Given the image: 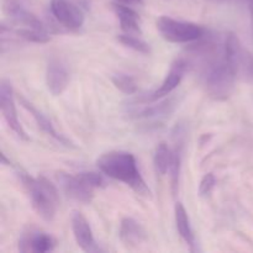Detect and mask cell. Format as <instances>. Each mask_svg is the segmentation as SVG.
<instances>
[{
	"mask_svg": "<svg viewBox=\"0 0 253 253\" xmlns=\"http://www.w3.org/2000/svg\"><path fill=\"white\" fill-rule=\"evenodd\" d=\"M215 184H216V178H215L214 173H207V174L202 178V180H200V197H208V195H210V193H211L212 189L215 188Z\"/></svg>",
	"mask_w": 253,
	"mask_h": 253,
	"instance_id": "cell-23",
	"label": "cell"
},
{
	"mask_svg": "<svg viewBox=\"0 0 253 253\" xmlns=\"http://www.w3.org/2000/svg\"><path fill=\"white\" fill-rule=\"evenodd\" d=\"M15 34L20 39L25 40V41L34 42V43H46L51 40L47 30L32 29V27H21V29L16 30Z\"/></svg>",
	"mask_w": 253,
	"mask_h": 253,
	"instance_id": "cell-19",
	"label": "cell"
},
{
	"mask_svg": "<svg viewBox=\"0 0 253 253\" xmlns=\"http://www.w3.org/2000/svg\"><path fill=\"white\" fill-rule=\"evenodd\" d=\"M57 180L59 183V187L69 199L82 203V204H90L93 200L94 189L89 187L84 180H82L78 174L72 175L61 172L57 174Z\"/></svg>",
	"mask_w": 253,
	"mask_h": 253,
	"instance_id": "cell-8",
	"label": "cell"
},
{
	"mask_svg": "<svg viewBox=\"0 0 253 253\" xmlns=\"http://www.w3.org/2000/svg\"><path fill=\"white\" fill-rule=\"evenodd\" d=\"M157 30L163 39L172 43H193L207 34V29L194 22L161 16L157 20Z\"/></svg>",
	"mask_w": 253,
	"mask_h": 253,
	"instance_id": "cell-3",
	"label": "cell"
},
{
	"mask_svg": "<svg viewBox=\"0 0 253 253\" xmlns=\"http://www.w3.org/2000/svg\"><path fill=\"white\" fill-rule=\"evenodd\" d=\"M153 166H155V170L160 175H166L169 172L170 150L166 142L158 143L156 147L155 156H153Z\"/></svg>",
	"mask_w": 253,
	"mask_h": 253,
	"instance_id": "cell-18",
	"label": "cell"
},
{
	"mask_svg": "<svg viewBox=\"0 0 253 253\" xmlns=\"http://www.w3.org/2000/svg\"><path fill=\"white\" fill-rule=\"evenodd\" d=\"M180 104V98L178 95L174 96H166L161 100L153 101L150 104H143L141 109H135L131 111L132 118L137 120H152L160 121L163 119H167L177 110V108Z\"/></svg>",
	"mask_w": 253,
	"mask_h": 253,
	"instance_id": "cell-6",
	"label": "cell"
},
{
	"mask_svg": "<svg viewBox=\"0 0 253 253\" xmlns=\"http://www.w3.org/2000/svg\"><path fill=\"white\" fill-rule=\"evenodd\" d=\"M69 81L71 76L66 64L61 59L52 57L46 68V85L49 93L54 96L61 95L68 86Z\"/></svg>",
	"mask_w": 253,
	"mask_h": 253,
	"instance_id": "cell-9",
	"label": "cell"
},
{
	"mask_svg": "<svg viewBox=\"0 0 253 253\" xmlns=\"http://www.w3.org/2000/svg\"><path fill=\"white\" fill-rule=\"evenodd\" d=\"M5 12L17 24L24 27H32V29L47 30L43 22L27 10L19 0H6L5 1Z\"/></svg>",
	"mask_w": 253,
	"mask_h": 253,
	"instance_id": "cell-14",
	"label": "cell"
},
{
	"mask_svg": "<svg viewBox=\"0 0 253 253\" xmlns=\"http://www.w3.org/2000/svg\"><path fill=\"white\" fill-rule=\"evenodd\" d=\"M111 82H113L114 85H115L119 90L123 91L126 95H132V94H135L136 91L138 90L136 81L132 77L128 76V74H114V76L111 77Z\"/></svg>",
	"mask_w": 253,
	"mask_h": 253,
	"instance_id": "cell-21",
	"label": "cell"
},
{
	"mask_svg": "<svg viewBox=\"0 0 253 253\" xmlns=\"http://www.w3.org/2000/svg\"><path fill=\"white\" fill-rule=\"evenodd\" d=\"M72 231L77 245L84 252H99L100 249L94 239L91 226L82 212L74 211L72 215Z\"/></svg>",
	"mask_w": 253,
	"mask_h": 253,
	"instance_id": "cell-10",
	"label": "cell"
},
{
	"mask_svg": "<svg viewBox=\"0 0 253 253\" xmlns=\"http://www.w3.org/2000/svg\"><path fill=\"white\" fill-rule=\"evenodd\" d=\"M187 68V61L184 58H177L170 66L169 71H168L167 76H166L165 81L162 82L160 88L151 91V93L145 94V95L136 96L135 99L130 101V104L131 105H143V104H150L153 101L161 100L166 96H169L180 84Z\"/></svg>",
	"mask_w": 253,
	"mask_h": 253,
	"instance_id": "cell-4",
	"label": "cell"
},
{
	"mask_svg": "<svg viewBox=\"0 0 253 253\" xmlns=\"http://www.w3.org/2000/svg\"><path fill=\"white\" fill-rule=\"evenodd\" d=\"M116 1L125 5H142L143 4V0H116Z\"/></svg>",
	"mask_w": 253,
	"mask_h": 253,
	"instance_id": "cell-25",
	"label": "cell"
},
{
	"mask_svg": "<svg viewBox=\"0 0 253 253\" xmlns=\"http://www.w3.org/2000/svg\"><path fill=\"white\" fill-rule=\"evenodd\" d=\"M118 41L120 42L124 46L128 47V48L133 49L136 52H140L143 54H150L151 53V47L150 44L146 41H143L140 37H136L132 34H123L118 36Z\"/></svg>",
	"mask_w": 253,
	"mask_h": 253,
	"instance_id": "cell-20",
	"label": "cell"
},
{
	"mask_svg": "<svg viewBox=\"0 0 253 253\" xmlns=\"http://www.w3.org/2000/svg\"><path fill=\"white\" fill-rule=\"evenodd\" d=\"M81 177L82 180L86 183L90 188L96 189V188H103L105 187V180L101 177V174L96 172H81L77 173Z\"/></svg>",
	"mask_w": 253,
	"mask_h": 253,
	"instance_id": "cell-22",
	"label": "cell"
},
{
	"mask_svg": "<svg viewBox=\"0 0 253 253\" xmlns=\"http://www.w3.org/2000/svg\"><path fill=\"white\" fill-rule=\"evenodd\" d=\"M56 241L51 235L42 231H29L22 235L19 244V250L21 252H36L46 253L54 250Z\"/></svg>",
	"mask_w": 253,
	"mask_h": 253,
	"instance_id": "cell-12",
	"label": "cell"
},
{
	"mask_svg": "<svg viewBox=\"0 0 253 253\" xmlns=\"http://www.w3.org/2000/svg\"><path fill=\"white\" fill-rule=\"evenodd\" d=\"M17 175L31 200L35 211L46 221H52L59 204V194L56 185L43 175L32 177L22 170H20Z\"/></svg>",
	"mask_w": 253,
	"mask_h": 253,
	"instance_id": "cell-2",
	"label": "cell"
},
{
	"mask_svg": "<svg viewBox=\"0 0 253 253\" xmlns=\"http://www.w3.org/2000/svg\"><path fill=\"white\" fill-rule=\"evenodd\" d=\"M19 100H20V104H21V105L24 106V108L26 109L30 114H31L32 118H34L35 121H36L37 126H39V127L41 128V130L43 131L46 135L51 136L53 140H56L57 142H59L61 145L67 146V147H73V143H72L71 141L66 137V136H63V135H61V133L57 132V130L54 128L53 124L49 121V119L47 118V116L44 115L42 111H40L39 109L34 105V104L30 103V101L27 100V99H25L24 96H20Z\"/></svg>",
	"mask_w": 253,
	"mask_h": 253,
	"instance_id": "cell-13",
	"label": "cell"
},
{
	"mask_svg": "<svg viewBox=\"0 0 253 253\" xmlns=\"http://www.w3.org/2000/svg\"><path fill=\"white\" fill-rule=\"evenodd\" d=\"M241 69L250 77V78H253V54L250 53V52L244 51L240 71H241Z\"/></svg>",
	"mask_w": 253,
	"mask_h": 253,
	"instance_id": "cell-24",
	"label": "cell"
},
{
	"mask_svg": "<svg viewBox=\"0 0 253 253\" xmlns=\"http://www.w3.org/2000/svg\"><path fill=\"white\" fill-rule=\"evenodd\" d=\"M113 9L115 15L120 21V26L123 31L126 34H141L140 26V16L133 9H131L128 5L115 2L113 4Z\"/></svg>",
	"mask_w": 253,
	"mask_h": 253,
	"instance_id": "cell-15",
	"label": "cell"
},
{
	"mask_svg": "<svg viewBox=\"0 0 253 253\" xmlns=\"http://www.w3.org/2000/svg\"><path fill=\"white\" fill-rule=\"evenodd\" d=\"M174 145L170 150V166H169V175H170V187H172L173 195L177 194L178 187H179V177L180 169H182V160H183V146H184V131L182 126H177L174 130Z\"/></svg>",
	"mask_w": 253,
	"mask_h": 253,
	"instance_id": "cell-11",
	"label": "cell"
},
{
	"mask_svg": "<svg viewBox=\"0 0 253 253\" xmlns=\"http://www.w3.org/2000/svg\"><path fill=\"white\" fill-rule=\"evenodd\" d=\"M0 108H1V114L5 121H6L7 126L12 130V132L21 140H29L26 131L24 130L19 118H17L14 89H12L11 83L6 79H2L1 84H0Z\"/></svg>",
	"mask_w": 253,
	"mask_h": 253,
	"instance_id": "cell-5",
	"label": "cell"
},
{
	"mask_svg": "<svg viewBox=\"0 0 253 253\" xmlns=\"http://www.w3.org/2000/svg\"><path fill=\"white\" fill-rule=\"evenodd\" d=\"M49 9L57 22L66 29L78 30L83 26V11L71 0H51Z\"/></svg>",
	"mask_w": 253,
	"mask_h": 253,
	"instance_id": "cell-7",
	"label": "cell"
},
{
	"mask_svg": "<svg viewBox=\"0 0 253 253\" xmlns=\"http://www.w3.org/2000/svg\"><path fill=\"white\" fill-rule=\"evenodd\" d=\"M120 240L126 246H137L146 239V232L140 222L132 217H125L120 224Z\"/></svg>",
	"mask_w": 253,
	"mask_h": 253,
	"instance_id": "cell-16",
	"label": "cell"
},
{
	"mask_svg": "<svg viewBox=\"0 0 253 253\" xmlns=\"http://www.w3.org/2000/svg\"><path fill=\"white\" fill-rule=\"evenodd\" d=\"M212 1H216V2H226V1H230V0H212Z\"/></svg>",
	"mask_w": 253,
	"mask_h": 253,
	"instance_id": "cell-26",
	"label": "cell"
},
{
	"mask_svg": "<svg viewBox=\"0 0 253 253\" xmlns=\"http://www.w3.org/2000/svg\"><path fill=\"white\" fill-rule=\"evenodd\" d=\"M96 167L109 178L124 183L137 194L150 195V188L141 175L132 153L126 151H110L96 160Z\"/></svg>",
	"mask_w": 253,
	"mask_h": 253,
	"instance_id": "cell-1",
	"label": "cell"
},
{
	"mask_svg": "<svg viewBox=\"0 0 253 253\" xmlns=\"http://www.w3.org/2000/svg\"><path fill=\"white\" fill-rule=\"evenodd\" d=\"M174 217H175V226L179 236L182 237L183 241L190 247L192 251H194L195 247V236L193 232L192 225H190L189 215L185 210L184 205L182 203H177L174 207Z\"/></svg>",
	"mask_w": 253,
	"mask_h": 253,
	"instance_id": "cell-17",
	"label": "cell"
}]
</instances>
